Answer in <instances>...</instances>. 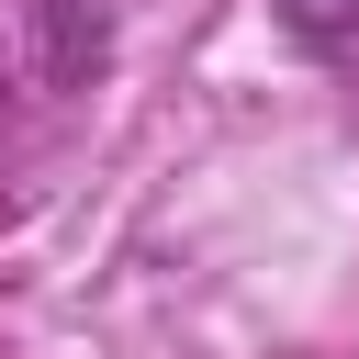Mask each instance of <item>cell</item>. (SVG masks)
<instances>
[{
    "label": "cell",
    "mask_w": 359,
    "mask_h": 359,
    "mask_svg": "<svg viewBox=\"0 0 359 359\" xmlns=\"http://www.w3.org/2000/svg\"><path fill=\"white\" fill-rule=\"evenodd\" d=\"M280 22H292L303 45H348V34H359V0H280Z\"/></svg>",
    "instance_id": "6da1fadb"
}]
</instances>
